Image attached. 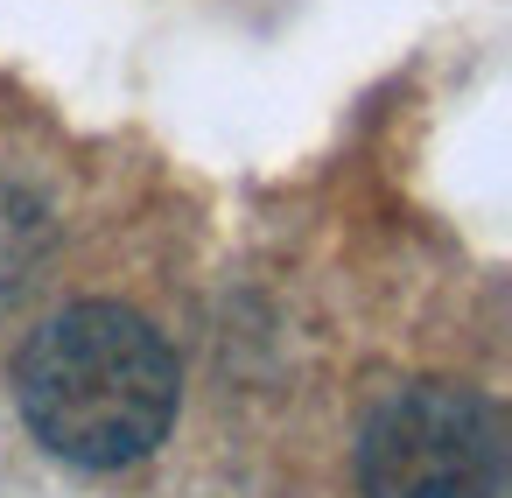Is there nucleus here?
Masks as SVG:
<instances>
[{"mask_svg": "<svg viewBox=\"0 0 512 498\" xmlns=\"http://www.w3.org/2000/svg\"><path fill=\"white\" fill-rule=\"evenodd\" d=\"M36 442L85 470L141 463L176 421V358L162 330L120 302L57 309L15 365Z\"/></svg>", "mask_w": 512, "mask_h": 498, "instance_id": "obj_1", "label": "nucleus"}, {"mask_svg": "<svg viewBox=\"0 0 512 498\" xmlns=\"http://www.w3.org/2000/svg\"><path fill=\"white\" fill-rule=\"evenodd\" d=\"M358 484L365 498H498L505 428L470 386H400L358 435Z\"/></svg>", "mask_w": 512, "mask_h": 498, "instance_id": "obj_2", "label": "nucleus"}]
</instances>
